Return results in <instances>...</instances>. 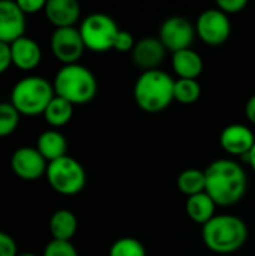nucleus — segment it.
Returning a JSON list of instances; mask_svg holds the SVG:
<instances>
[{"label":"nucleus","mask_w":255,"mask_h":256,"mask_svg":"<svg viewBox=\"0 0 255 256\" xmlns=\"http://www.w3.org/2000/svg\"><path fill=\"white\" fill-rule=\"evenodd\" d=\"M12 64L21 70H33L42 60V50L39 44L27 36H23L11 45Z\"/></svg>","instance_id":"dca6fc26"},{"label":"nucleus","mask_w":255,"mask_h":256,"mask_svg":"<svg viewBox=\"0 0 255 256\" xmlns=\"http://www.w3.org/2000/svg\"><path fill=\"white\" fill-rule=\"evenodd\" d=\"M195 36V24L185 16H170L161 24L159 28V40L165 50L171 52L191 48Z\"/></svg>","instance_id":"1a4fd4ad"},{"label":"nucleus","mask_w":255,"mask_h":256,"mask_svg":"<svg viewBox=\"0 0 255 256\" xmlns=\"http://www.w3.org/2000/svg\"><path fill=\"white\" fill-rule=\"evenodd\" d=\"M45 177L51 189L63 196L78 195L87 182L84 166L71 156H63L50 162Z\"/></svg>","instance_id":"423d86ee"},{"label":"nucleus","mask_w":255,"mask_h":256,"mask_svg":"<svg viewBox=\"0 0 255 256\" xmlns=\"http://www.w3.org/2000/svg\"><path fill=\"white\" fill-rule=\"evenodd\" d=\"M245 116H246V118L249 120V123L255 126V94H252V96L246 100V105H245Z\"/></svg>","instance_id":"2f4dec72"},{"label":"nucleus","mask_w":255,"mask_h":256,"mask_svg":"<svg viewBox=\"0 0 255 256\" xmlns=\"http://www.w3.org/2000/svg\"><path fill=\"white\" fill-rule=\"evenodd\" d=\"M26 32V15L17 2L0 0V42L12 44Z\"/></svg>","instance_id":"f8f14e48"},{"label":"nucleus","mask_w":255,"mask_h":256,"mask_svg":"<svg viewBox=\"0 0 255 256\" xmlns=\"http://www.w3.org/2000/svg\"><path fill=\"white\" fill-rule=\"evenodd\" d=\"M44 12L56 28H66L75 27L81 15V6L77 0H48Z\"/></svg>","instance_id":"2eb2a0df"},{"label":"nucleus","mask_w":255,"mask_h":256,"mask_svg":"<svg viewBox=\"0 0 255 256\" xmlns=\"http://www.w3.org/2000/svg\"><path fill=\"white\" fill-rule=\"evenodd\" d=\"M246 4H248L246 0H218L216 2V8L221 9L228 16L242 12L246 8Z\"/></svg>","instance_id":"cd10ccee"},{"label":"nucleus","mask_w":255,"mask_h":256,"mask_svg":"<svg viewBox=\"0 0 255 256\" xmlns=\"http://www.w3.org/2000/svg\"><path fill=\"white\" fill-rule=\"evenodd\" d=\"M48 228H50V234L53 240L71 242V238L77 234L78 220H77V216L71 210L62 208L51 214Z\"/></svg>","instance_id":"6ab92c4d"},{"label":"nucleus","mask_w":255,"mask_h":256,"mask_svg":"<svg viewBox=\"0 0 255 256\" xmlns=\"http://www.w3.org/2000/svg\"><path fill=\"white\" fill-rule=\"evenodd\" d=\"M54 93L72 105H83L95 99L98 93V80L95 74L80 64H63L53 81Z\"/></svg>","instance_id":"20e7f679"},{"label":"nucleus","mask_w":255,"mask_h":256,"mask_svg":"<svg viewBox=\"0 0 255 256\" xmlns=\"http://www.w3.org/2000/svg\"><path fill=\"white\" fill-rule=\"evenodd\" d=\"M12 64V58H11V46L9 44H3L0 42V75L5 74Z\"/></svg>","instance_id":"7c9ffc66"},{"label":"nucleus","mask_w":255,"mask_h":256,"mask_svg":"<svg viewBox=\"0 0 255 256\" xmlns=\"http://www.w3.org/2000/svg\"><path fill=\"white\" fill-rule=\"evenodd\" d=\"M201 96V86L197 80H182L174 81V100L183 105H191L197 102Z\"/></svg>","instance_id":"5701e85b"},{"label":"nucleus","mask_w":255,"mask_h":256,"mask_svg":"<svg viewBox=\"0 0 255 256\" xmlns=\"http://www.w3.org/2000/svg\"><path fill=\"white\" fill-rule=\"evenodd\" d=\"M137 40L134 39L132 33L128 32V30H120L116 36V40H114V46L113 50L119 51V52H132L134 46H135Z\"/></svg>","instance_id":"bb28decb"},{"label":"nucleus","mask_w":255,"mask_h":256,"mask_svg":"<svg viewBox=\"0 0 255 256\" xmlns=\"http://www.w3.org/2000/svg\"><path fill=\"white\" fill-rule=\"evenodd\" d=\"M21 114L11 102H0V138L12 135L20 124Z\"/></svg>","instance_id":"393cba45"},{"label":"nucleus","mask_w":255,"mask_h":256,"mask_svg":"<svg viewBox=\"0 0 255 256\" xmlns=\"http://www.w3.org/2000/svg\"><path fill=\"white\" fill-rule=\"evenodd\" d=\"M80 33L86 50L93 52H107L113 50L117 33L120 32L117 22L104 12H93L87 15L80 26Z\"/></svg>","instance_id":"0eeeda50"},{"label":"nucleus","mask_w":255,"mask_h":256,"mask_svg":"<svg viewBox=\"0 0 255 256\" xmlns=\"http://www.w3.org/2000/svg\"><path fill=\"white\" fill-rule=\"evenodd\" d=\"M165 52L167 50L159 40V38L146 36L137 40L131 56H132V62L144 72V70L158 69V66L165 58Z\"/></svg>","instance_id":"4468645a"},{"label":"nucleus","mask_w":255,"mask_h":256,"mask_svg":"<svg viewBox=\"0 0 255 256\" xmlns=\"http://www.w3.org/2000/svg\"><path fill=\"white\" fill-rule=\"evenodd\" d=\"M44 256H80L77 248L71 242H60V240H51L45 249Z\"/></svg>","instance_id":"a878e982"},{"label":"nucleus","mask_w":255,"mask_h":256,"mask_svg":"<svg viewBox=\"0 0 255 256\" xmlns=\"http://www.w3.org/2000/svg\"><path fill=\"white\" fill-rule=\"evenodd\" d=\"M216 204L215 201L206 194H198L194 196H189L186 200V214L188 218L198 224V225H206L209 220H212L216 216Z\"/></svg>","instance_id":"aec40b11"},{"label":"nucleus","mask_w":255,"mask_h":256,"mask_svg":"<svg viewBox=\"0 0 255 256\" xmlns=\"http://www.w3.org/2000/svg\"><path fill=\"white\" fill-rule=\"evenodd\" d=\"M36 150L50 164L63 156H68V141L65 135L56 129L44 130L36 141Z\"/></svg>","instance_id":"a211bd4d"},{"label":"nucleus","mask_w":255,"mask_h":256,"mask_svg":"<svg viewBox=\"0 0 255 256\" xmlns=\"http://www.w3.org/2000/svg\"><path fill=\"white\" fill-rule=\"evenodd\" d=\"M20 9L23 10L24 15L29 14H36L39 10H42L45 8V0H17Z\"/></svg>","instance_id":"c756f323"},{"label":"nucleus","mask_w":255,"mask_h":256,"mask_svg":"<svg viewBox=\"0 0 255 256\" xmlns=\"http://www.w3.org/2000/svg\"><path fill=\"white\" fill-rule=\"evenodd\" d=\"M108 256H147V250L138 238L122 237L111 244Z\"/></svg>","instance_id":"b1692460"},{"label":"nucleus","mask_w":255,"mask_h":256,"mask_svg":"<svg viewBox=\"0 0 255 256\" xmlns=\"http://www.w3.org/2000/svg\"><path fill=\"white\" fill-rule=\"evenodd\" d=\"M176 183L177 189L188 198L206 192V174L204 171L197 168H188L182 171L177 176Z\"/></svg>","instance_id":"4be33fe9"},{"label":"nucleus","mask_w":255,"mask_h":256,"mask_svg":"<svg viewBox=\"0 0 255 256\" xmlns=\"http://www.w3.org/2000/svg\"><path fill=\"white\" fill-rule=\"evenodd\" d=\"M243 159L249 164V166H251V168L255 171V144H254V147L251 148V152H249Z\"/></svg>","instance_id":"473e14b6"},{"label":"nucleus","mask_w":255,"mask_h":256,"mask_svg":"<svg viewBox=\"0 0 255 256\" xmlns=\"http://www.w3.org/2000/svg\"><path fill=\"white\" fill-rule=\"evenodd\" d=\"M174 81L165 70H144L134 84L135 104L150 114L165 111L174 100Z\"/></svg>","instance_id":"7ed1b4c3"},{"label":"nucleus","mask_w":255,"mask_h":256,"mask_svg":"<svg viewBox=\"0 0 255 256\" xmlns=\"http://www.w3.org/2000/svg\"><path fill=\"white\" fill-rule=\"evenodd\" d=\"M246 224L234 214H216L201 226L204 246L218 255H230L242 249L248 240Z\"/></svg>","instance_id":"f03ea898"},{"label":"nucleus","mask_w":255,"mask_h":256,"mask_svg":"<svg viewBox=\"0 0 255 256\" xmlns=\"http://www.w3.org/2000/svg\"><path fill=\"white\" fill-rule=\"evenodd\" d=\"M222 150L231 156L245 158L255 144V135L251 128L242 123H233L222 129L219 135Z\"/></svg>","instance_id":"ddd939ff"},{"label":"nucleus","mask_w":255,"mask_h":256,"mask_svg":"<svg viewBox=\"0 0 255 256\" xmlns=\"http://www.w3.org/2000/svg\"><path fill=\"white\" fill-rule=\"evenodd\" d=\"M56 96L53 84L36 75L18 80L11 90V104L21 116L44 114L48 104Z\"/></svg>","instance_id":"39448f33"},{"label":"nucleus","mask_w":255,"mask_h":256,"mask_svg":"<svg viewBox=\"0 0 255 256\" xmlns=\"http://www.w3.org/2000/svg\"><path fill=\"white\" fill-rule=\"evenodd\" d=\"M206 194L218 207L236 206L246 194L248 177L233 159H216L206 170Z\"/></svg>","instance_id":"f257e3e1"},{"label":"nucleus","mask_w":255,"mask_h":256,"mask_svg":"<svg viewBox=\"0 0 255 256\" xmlns=\"http://www.w3.org/2000/svg\"><path fill=\"white\" fill-rule=\"evenodd\" d=\"M50 48L53 56L63 64L78 63L86 45L83 42L81 33L75 27L56 28L50 39Z\"/></svg>","instance_id":"9d476101"},{"label":"nucleus","mask_w":255,"mask_h":256,"mask_svg":"<svg viewBox=\"0 0 255 256\" xmlns=\"http://www.w3.org/2000/svg\"><path fill=\"white\" fill-rule=\"evenodd\" d=\"M195 33L207 45H222L231 34L230 16L218 8H209L198 15L195 21Z\"/></svg>","instance_id":"6e6552de"},{"label":"nucleus","mask_w":255,"mask_h":256,"mask_svg":"<svg viewBox=\"0 0 255 256\" xmlns=\"http://www.w3.org/2000/svg\"><path fill=\"white\" fill-rule=\"evenodd\" d=\"M17 255H18V248H17L15 240H14L9 234L0 231V256Z\"/></svg>","instance_id":"c85d7f7f"},{"label":"nucleus","mask_w":255,"mask_h":256,"mask_svg":"<svg viewBox=\"0 0 255 256\" xmlns=\"http://www.w3.org/2000/svg\"><path fill=\"white\" fill-rule=\"evenodd\" d=\"M17 256H38V255H35V254H32V252H18V255Z\"/></svg>","instance_id":"72a5a7b5"},{"label":"nucleus","mask_w":255,"mask_h":256,"mask_svg":"<svg viewBox=\"0 0 255 256\" xmlns=\"http://www.w3.org/2000/svg\"><path fill=\"white\" fill-rule=\"evenodd\" d=\"M11 168L18 178L24 182H35L47 174L48 162L36 147H20L11 156Z\"/></svg>","instance_id":"9b49d317"},{"label":"nucleus","mask_w":255,"mask_h":256,"mask_svg":"<svg viewBox=\"0 0 255 256\" xmlns=\"http://www.w3.org/2000/svg\"><path fill=\"white\" fill-rule=\"evenodd\" d=\"M171 66L177 78L197 80L204 69V62H203V57L195 50L186 48V50L173 52Z\"/></svg>","instance_id":"f3484780"},{"label":"nucleus","mask_w":255,"mask_h":256,"mask_svg":"<svg viewBox=\"0 0 255 256\" xmlns=\"http://www.w3.org/2000/svg\"><path fill=\"white\" fill-rule=\"evenodd\" d=\"M72 116H74V105L59 96L53 98V100L48 104L44 112L47 123L54 129L66 126L72 120Z\"/></svg>","instance_id":"412c9836"}]
</instances>
